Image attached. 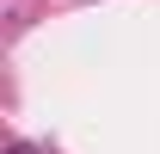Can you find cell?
I'll list each match as a JSON object with an SVG mask.
<instances>
[{"label": "cell", "instance_id": "cell-1", "mask_svg": "<svg viewBox=\"0 0 160 154\" xmlns=\"http://www.w3.org/2000/svg\"><path fill=\"white\" fill-rule=\"evenodd\" d=\"M12 154H31V148H25V142H12Z\"/></svg>", "mask_w": 160, "mask_h": 154}]
</instances>
